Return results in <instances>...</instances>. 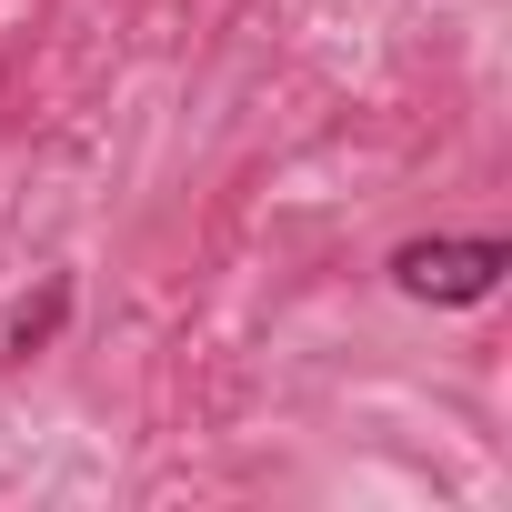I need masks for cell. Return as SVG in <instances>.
<instances>
[{
    "mask_svg": "<svg viewBox=\"0 0 512 512\" xmlns=\"http://www.w3.org/2000/svg\"><path fill=\"white\" fill-rule=\"evenodd\" d=\"M502 272H512V241H502V231H472V241H402V251H392V292L442 302V312L492 302Z\"/></svg>",
    "mask_w": 512,
    "mask_h": 512,
    "instance_id": "6da1fadb",
    "label": "cell"
},
{
    "mask_svg": "<svg viewBox=\"0 0 512 512\" xmlns=\"http://www.w3.org/2000/svg\"><path fill=\"white\" fill-rule=\"evenodd\" d=\"M61 312H71V282H51L41 302H21V312H11V352H41V342L61 332Z\"/></svg>",
    "mask_w": 512,
    "mask_h": 512,
    "instance_id": "7a4b0ae2",
    "label": "cell"
}]
</instances>
